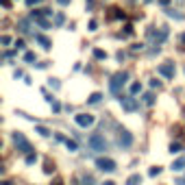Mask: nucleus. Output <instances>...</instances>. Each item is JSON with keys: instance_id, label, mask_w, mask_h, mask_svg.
I'll use <instances>...</instances> for the list:
<instances>
[{"instance_id": "dca6fc26", "label": "nucleus", "mask_w": 185, "mask_h": 185, "mask_svg": "<svg viewBox=\"0 0 185 185\" xmlns=\"http://www.w3.org/2000/svg\"><path fill=\"white\" fill-rule=\"evenodd\" d=\"M94 57H96V59H100V61H105V59H107V52H105V50H100V48H96V50H94Z\"/></svg>"}, {"instance_id": "aec40b11", "label": "nucleus", "mask_w": 185, "mask_h": 185, "mask_svg": "<svg viewBox=\"0 0 185 185\" xmlns=\"http://www.w3.org/2000/svg\"><path fill=\"white\" fill-rule=\"evenodd\" d=\"M144 102H146V105H152V102H155V96L150 94V91H148V94H144Z\"/></svg>"}, {"instance_id": "473e14b6", "label": "nucleus", "mask_w": 185, "mask_h": 185, "mask_svg": "<svg viewBox=\"0 0 185 185\" xmlns=\"http://www.w3.org/2000/svg\"><path fill=\"white\" fill-rule=\"evenodd\" d=\"M50 105H52V109H55V111H59V109H61V105H59V102H57V100H52V102H50Z\"/></svg>"}, {"instance_id": "f8f14e48", "label": "nucleus", "mask_w": 185, "mask_h": 185, "mask_svg": "<svg viewBox=\"0 0 185 185\" xmlns=\"http://www.w3.org/2000/svg\"><path fill=\"white\" fill-rule=\"evenodd\" d=\"M100 100H102V94H98V91H96V94H91V96L87 98V102H89V105H98Z\"/></svg>"}, {"instance_id": "58836bf2", "label": "nucleus", "mask_w": 185, "mask_h": 185, "mask_svg": "<svg viewBox=\"0 0 185 185\" xmlns=\"http://www.w3.org/2000/svg\"><path fill=\"white\" fill-rule=\"evenodd\" d=\"M176 185H185V181H183V179H181V181H176Z\"/></svg>"}, {"instance_id": "f3484780", "label": "nucleus", "mask_w": 185, "mask_h": 185, "mask_svg": "<svg viewBox=\"0 0 185 185\" xmlns=\"http://www.w3.org/2000/svg\"><path fill=\"white\" fill-rule=\"evenodd\" d=\"M35 161H37V155H35V152H29V155H26V166H33Z\"/></svg>"}, {"instance_id": "39448f33", "label": "nucleus", "mask_w": 185, "mask_h": 185, "mask_svg": "<svg viewBox=\"0 0 185 185\" xmlns=\"http://www.w3.org/2000/svg\"><path fill=\"white\" fill-rule=\"evenodd\" d=\"M74 122H76L79 126L87 129V126H91V124L96 122V118H94V115H89V113H76V115H74Z\"/></svg>"}, {"instance_id": "423d86ee", "label": "nucleus", "mask_w": 185, "mask_h": 185, "mask_svg": "<svg viewBox=\"0 0 185 185\" xmlns=\"http://www.w3.org/2000/svg\"><path fill=\"white\" fill-rule=\"evenodd\" d=\"M118 144H120L122 148H129V146L133 144V135H131L129 131H120V135H118Z\"/></svg>"}, {"instance_id": "c756f323", "label": "nucleus", "mask_w": 185, "mask_h": 185, "mask_svg": "<svg viewBox=\"0 0 185 185\" xmlns=\"http://www.w3.org/2000/svg\"><path fill=\"white\" fill-rule=\"evenodd\" d=\"M96 26H98V22L91 20V22H89V31H96Z\"/></svg>"}, {"instance_id": "a19ab883", "label": "nucleus", "mask_w": 185, "mask_h": 185, "mask_svg": "<svg viewBox=\"0 0 185 185\" xmlns=\"http://www.w3.org/2000/svg\"><path fill=\"white\" fill-rule=\"evenodd\" d=\"M55 185H63V183H55Z\"/></svg>"}, {"instance_id": "7c9ffc66", "label": "nucleus", "mask_w": 185, "mask_h": 185, "mask_svg": "<svg viewBox=\"0 0 185 185\" xmlns=\"http://www.w3.org/2000/svg\"><path fill=\"white\" fill-rule=\"evenodd\" d=\"M2 44L9 46V44H11V37H9V35H2Z\"/></svg>"}, {"instance_id": "0eeeda50", "label": "nucleus", "mask_w": 185, "mask_h": 185, "mask_svg": "<svg viewBox=\"0 0 185 185\" xmlns=\"http://www.w3.org/2000/svg\"><path fill=\"white\" fill-rule=\"evenodd\" d=\"M157 72L159 74H164L166 79H174V67H172V63L168 61V63H161L159 67H157Z\"/></svg>"}, {"instance_id": "f03ea898", "label": "nucleus", "mask_w": 185, "mask_h": 185, "mask_svg": "<svg viewBox=\"0 0 185 185\" xmlns=\"http://www.w3.org/2000/svg\"><path fill=\"white\" fill-rule=\"evenodd\" d=\"M96 168L102 170V172H115L118 164H115L113 159H109V157H98V159H96Z\"/></svg>"}, {"instance_id": "4468645a", "label": "nucleus", "mask_w": 185, "mask_h": 185, "mask_svg": "<svg viewBox=\"0 0 185 185\" xmlns=\"http://www.w3.org/2000/svg\"><path fill=\"white\" fill-rule=\"evenodd\" d=\"M166 13H168L170 17H174V20H183V13H179V11H174V9H166Z\"/></svg>"}, {"instance_id": "ea45409f", "label": "nucleus", "mask_w": 185, "mask_h": 185, "mask_svg": "<svg viewBox=\"0 0 185 185\" xmlns=\"http://www.w3.org/2000/svg\"><path fill=\"white\" fill-rule=\"evenodd\" d=\"M87 2H89V5H91V2H94V0H87Z\"/></svg>"}, {"instance_id": "1a4fd4ad", "label": "nucleus", "mask_w": 185, "mask_h": 185, "mask_svg": "<svg viewBox=\"0 0 185 185\" xmlns=\"http://www.w3.org/2000/svg\"><path fill=\"white\" fill-rule=\"evenodd\" d=\"M35 39H37V44H41V48L44 50H50V46H52V41L46 37V35H41V33H37L35 35Z\"/></svg>"}, {"instance_id": "9d476101", "label": "nucleus", "mask_w": 185, "mask_h": 185, "mask_svg": "<svg viewBox=\"0 0 185 185\" xmlns=\"http://www.w3.org/2000/svg\"><path fill=\"white\" fill-rule=\"evenodd\" d=\"M126 185H142V174H131L126 179Z\"/></svg>"}, {"instance_id": "f704fd0d", "label": "nucleus", "mask_w": 185, "mask_h": 185, "mask_svg": "<svg viewBox=\"0 0 185 185\" xmlns=\"http://www.w3.org/2000/svg\"><path fill=\"white\" fill-rule=\"evenodd\" d=\"M57 2H59V5H63V7H65V5H70V2H72V0H57Z\"/></svg>"}, {"instance_id": "e433bc0d", "label": "nucleus", "mask_w": 185, "mask_h": 185, "mask_svg": "<svg viewBox=\"0 0 185 185\" xmlns=\"http://www.w3.org/2000/svg\"><path fill=\"white\" fill-rule=\"evenodd\" d=\"M29 5H37V2H41V0H26Z\"/></svg>"}, {"instance_id": "6ab92c4d", "label": "nucleus", "mask_w": 185, "mask_h": 185, "mask_svg": "<svg viewBox=\"0 0 185 185\" xmlns=\"http://www.w3.org/2000/svg\"><path fill=\"white\" fill-rule=\"evenodd\" d=\"M37 24H39L41 29H50V22H48V20H44V17H37Z\"/></svg>"}, {"instance_id": "a878e982", "label": "nucleus", "mask_w": 185, "mask_h": 185, "mask_svg": "<svg viewBox=\"0 0 185 185\" xmlns=\"http://www.w3.org/2000/svg\"><path fill=\"white\" fill-rule=\"evenodd\" d=\"M15 48H17V50H24V48H26V44L22 41V39H17V41H15Z\"/></svg>"}, {"instance_id": "20e7f679", "label": "nucleus", "mask_w": 185, "mask_h": 185, "mask_svg": "<svg viewBox=\"0 0 185 185\" xmlns=\"http://www.w3.org/2000/svg\"><path fill=\"white\" fill-rule=\"evenodd\" d=\"M13 144L17 146V150H22V152H33V148H31V144H29V140L22 133H13Z\"/></svg>"}, {"instance_id": "72a5a7b5", "label": "nucleus", "mask_w": 185, "mask_h": 185, "mask_svg": "<svg viewBox=\"0 0 185 185\" xmlns=\"http://www.w3.org/2000/svg\"><path fill=\"white\" fill-rule=\"evenodd\" d=\"M115 57H118V61H124V52H122V50H118V55H115Z\"/></svg>"}, {"instance_id": "412c9836", "label": "nucleus", "mask_w": 185, "mask_h": 185, "mask_svg": "<svg viewBox=\"0 0 185 185\" xmlns=\"http://www.w3.org/2000/svg\"><path fill=\"white\" fill-rule=\"evenodd\" d=\"M35 59H37V57H35V52H26V55H24V61H26V63H33Z\"/></svg>"}, {"instance_id": "393cba45", "label": "nucleus", "mask_w": 185, "mask_h": 185, "mask_svg": "<svg viewBox=\"0 0 185 185\" xmlns=\"http://www.w3.org/2000/svg\"><path fill=\"white\" fill-rule=\"evenodd\" d=\"M63 20H65V17H63V13H57V17H55V24H57V26H59V24H63Z\"/></svg>"}, {"instance_id": "5701e85b", "label": "nucleus", "mask_w": 185, "mask_h": 185, "mask_svg": "<svg viewBox=\"0 0 185 185\" xmlns=\"http://www.w3.org/2000/svg\"><path fill=\"white\" fill-rule=\"evenodd\" d=\"M81 185H94V179H91V176H83L81 179Z\"/></svg>"}, {"instance_id": "7ed1b4c3", "label": "nucleus", "mask_w": 185, "mask_h": 185, "mask_svg": "<svg viewBox=\"0 0 185 185\" xmlns=\"http://www.w3.org/2000/svg\"><path fill=\"white\" fill-rule=\"evenodd\" d=\"M126 79H129V72H118V74H115V76L111 79L109 87H111V91H113V94H118V91H120V87L126 83Z\"/></svg>"}, {"instance_id": "c9c22d12", "label": "nucleus", "mask_w": 185, "mask_h": 185, "mask_svg": "<svg viewBox=\"0 0 185 185\" xmlns=\"http://www.w3.org/2000/svg\"><path fill=\"white\" fill-rule=\"evenodd\" d=\"M157 2H159V5H164V7H166V5L170 2V0H157Z\"/></svg>"}, {"instance_id": "a211bd4d", "label": "nucleus", "mask_w": 185, "mask_h": 185, "mask_svg": "<svg viewBox=\"0 0 185 185\" xmlns=\"http://www.w3.org/2000/svg\"><path fill=\"white\" fill-rule=\"evenodd\" d=\"M65 146H67V150H70V152H74L79 146H76V142H72V140H65Z\"/></svg>"}, {"instance_id": "cd10ccee", "label": "nucleus", "mask_w": 185, "mask_h": 185, "mask_svg": "<svg viewBox=\"0 0 185 185\" xmlns=\"http://www.w3.org/2000/svg\"><path fill=\"white\" fill-rule=\"evenodd\" d=\"M179 150H181V146H179V144H172V146H170V152H172V155H174V152H179Z\"/></svg>"}, {"instance_id": "2eb2a0df", "label": "nucleus", "mask_w": 185, "mask_h": 185, "mask_svg": "<svg viewBox=\"0 0 185 185\" xmlns=\"http://www.w3.org/2000/svg\"><path fill=\"white\" fill-rule=\"evenodd\" d=\"M35 131L41 135V137H50V131L48 129H46V126H35Z\"/></svg>"}, {"instance_id": "bb28decb", "label": "nucleus", "mask_w": 185, "mask_h": 185, "mask_svg": "<svg viewBox=\"0 0 185 185\" xmlns=\"http://www.w3.org/2000/svg\"><path fill=\"white\" fill-rule=\"evenodd\" d=\"M150 87H157V89H159V87H161V81H157V79H152V81H150Z\"/></svg>"}, {"instance_id": "c85d7f7f", "label": "nucleus", "mask_w": 185, "mask_h": 185, "mask_svg": "<svg viewBox=\"0 0 185 185\" xmlns=\"http://www.w3.org/2000/svg\"><path fill=\"white\" fill-rule=\"evenodd\" d=\"M159 172H161V168H159V166H157V168H150V176H157Z\"/></svg>"}, {"instance_id": "ddd939ff", "label": "nucleus", "mask_w": 185, "mask_h": 185, "mask_svg": "<svg viewBox=\"0 0 185 185\" xmlns=\"http://www.w3.org/2000/svg\"><path fill=\"white\" fill-rule=\"evenodd\" d=\"M129 91H131V96H135V94H140V91H142V85H140V83H131V87H129Z\"/></svg>"}, {"instance_id": "4be33fe9", "label": "nucleus", "mask_w": 185, "mask_h": 185, "mask_svg": "<svg viewBox=\"0 0 185 185\" xmlns=\"http://www.w3.org/2000/svg\"><path fill=\"white\" fill-rule=\"evenodd\" d=\"M48 85H50L52 89H59V87H61V83H59L57 79H48Z\"/></svg>"}, {"instance_id": "f257e3e1", "label": "nucleus", "mask_w": 185, "mask_h": 185, "mask_svg": "<svg viewBox=\"0 0 185 185\" xmlns=\"http://www.w3.org/2000/svg\"><path fill=\"white\" fill-rule=\"evenodd\" d=\"M87 146H89L91 150H96V152H105V150L109 148L107 140H105L100 133H91V135H89V140H87Z\"/></svg>"}, {"instance_id": "b1692460", "label": "nucleus", "mask_w": 185, "mask_h": 185, "mask_svg": "<svg viewBox=\"0 0 185 185\" xmlns=\"http://www.w3.org/2000/svg\"><path fill=\"white\" fill-rule=\"evenodd\" d=\"M52 170H55V164H50V161H46V168H44V172H46V174H50Z\"/></svg>"}, {"instance_id": "6e6552de", "label": "nucleus", "mask_w": 185, "mask_h": 185, "mask_svg": "<svg viewBox=\"0 0 185 185\" xmlns=\"http://www.w3.org/2000/svg\"><path fill=\"white\" fill-rule=\"evenodd\" d=\"M120 105H122V109L124 111H135L137 109V100L131 96V98H120Z\"/></svg>"}, {"instance_id": "2f4dec72", "label": "nucleus", "mask_w": 185, "mask_h": 185, "mask_svg": "<svg viewBox=\"0 0 185 185\" xmlns=\"http://www.w3.org/2000/svg\"><path fill=\"white\" fill-rule=\"evenodd\" d=\"M142 48H144L142 44H133V48H131V50H135V52H137V50H142Z\"/></svg>"}, {"instance_id": "4c0bfd02", "label": "nucleus", "mask_w": 185, "mask_h": 185, "mask_svg": "<svg viewBox=\"0 0 185 185\" xmlns=\"http://www.w3.org/2000/svg\"><path fill=\"white\" fill-rule=\"evenodd\" d=\"M102 185H115V183H113V181H105Z\"/></svg>"}, {"instance_id": "9b49d317", "label": "nucleus", "mask_w": 185, "mask_h": 185, "mask_svg": "<svg viewBox=\"0 0 185 185\" xmlns=\"http://www.w3.org/2000/svg\"><path fill=\"white\" fill-rule=\"evenodd\" d=\"M172 170L174 172H181V170H185V159L181 157V159H176L174 164H172Z\"/></svg>"}]
</instances>
